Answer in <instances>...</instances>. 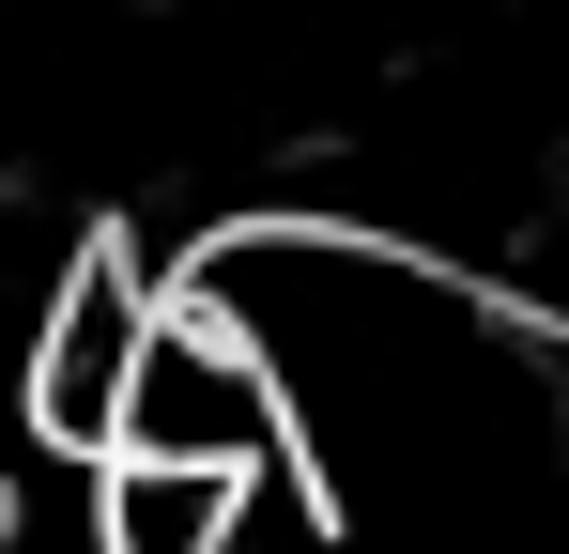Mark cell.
<instances>
[{
  "label": "cell",
  "mask_w": 569,
  "mask_h": 554,
  "mask_svg": "<svg viewBox=\"0 0 569 554\" xmlns=\"http://www.w3.org/2000/svg\"><path fill=\"white\" fill-rule=\"evenodd\" d=\"M231 524H247L231 477H154V462L93 477V554H231Z\"/></svg>",
  "instance_id": "cell-4"
},
{
  "label": "cell",
  "mask_w": 569,
  "mask_h": 554,
  "mask_svg": "<svg viewBox=\"0 0 569 554\" xmlns=\"http://www.w3.org/2000/svg\"><path fill=\"white\" fill-rule=\"evenodd\" d=\"M216 324H247V355L292 400V462L308 493L400 540H462L508 524L569 447V355L462 263H416L355 216H216V247L186 277Z\"/></svg>",
  "instance_id": "cell-1"
},
{
  "label": "cell",
  "mask_w": 569,
  "mask_h": 554,
  "mask_svg": "<svg viewBox=\"0 0 569 554\" xmlns=\"http://www.w3.org/2000/svg\"><path fill=\"white\" fill-rule=\"evenodd\" d=\"M154 324H170V277H139L123 231H93L78 263H62V308H47V339H31V432L62 462H123V400H139V369H154Z\"/></svg>",
  "instance_id": "cell-3"
},
{
  "label": "cell",
  "mask_w": 569,
  "mask_h": 554,
  "mask_svg": "<svg viewBox=\"0 0 569 554\" xmlns=\"http://www.w3.org/2000/svg\"><path fill=\"white\" fill-rule=\"evenodd\" d=\"M123 462H154V477H231V493L292 477L278 369L247 355V324H216L200 293H170V324H154V369H139V400H123Z\"/></svg>",
  "instance_id": "cell-2"
}]
</instances>
